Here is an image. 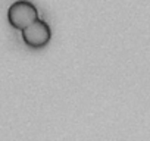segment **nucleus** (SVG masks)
Wrapping results in <instances>:
<instances>
[{"label":"nucleus","mask_w":150,"mask_h":141,"mask_svg":"<svg viewBox=\"0 0 150 141\" xmlns=\"http://www.w3.org/2000/svg\"><path fill=\"white\" fill-rule=\"evenodd\" d=\"M37 19H38L37 8L30 0H16L8 9V21L15 30L24 31Z\"/></svg>","instance_id":"f257e3e1"},{"label":"nucleus","mask_w":150,"mask_h":141,"mask_svg":"<svg viewBox=\"0 0 150 141\" xmlns=\"http://www.w3.org/2000/svg\"><path fill=\"white\" fill-rule=\"evenodd\" d=\"M22 41L31 49H41L49 44L52 38V30L46 21L37 19L28 28L21 31Z\"/></svg>","instance_id":"f03ea898"}]
</instances>
